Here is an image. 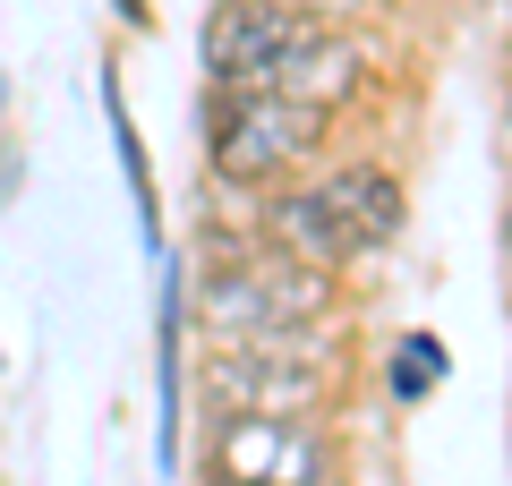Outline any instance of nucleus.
Returning a JSON list of instances; mask_svg holds the SVG:
<instances>
[{
    "label": "nucleus",
    "instance_id": "obj_5",
    "mask_svg": "<svg viewBox=\"0 0 512 486\" xmlns=\"http://www.w3.org/2000/svg\"><path fill=\"white\" fill-rule=\"evenodd\" d=\"M316 188H325V205H333V222H342L359 273L410 239V180L393 171V154H376V145H333V154L316 162Z\"/></svg>",
    "mask_w": 512,
    "mask_h": 486
},
{
    "label": "nucleus",
    "instance_id": "obj_9",
    "mask_svg": "<svg viewBox=\"0 0 512 486\" xmlns=\"http://www.w3.org/2000/svg\"><path fill=\"white\" fill-rule=\"evenodd\" d=\"M444 376H453V359H444V342L427 333V324H410V333H393V342H384V393H393V410L436 401Z\"/></svg>",
    "mask_w": 512,
    "mask_h": 486
},
{
    "label": "nucleus",
    "instance_id": "obj_2",
    "mask_svg": "<svg viewBox=\"0 0 512 486\" xmlns=\"http://www.w3.org/2000/svg\"><path fill=\"white\" fill-rule=\"evenodd\" d=\"M342 145V120L291 103L274 86H205L197 94V171L214 197H265L308 180Z\"/></svg>",
    "mask_w": 512,
    "mask_h": 486
},
{
    "label": "nucleus",
    "instance_id": "obj_12",
    "mask_svg": "<svg viewBox=\"0 0 512 486\" xmlns=\"http://www.w3.org/2000/svg\"><path fill=\"white\" fill-rule=\"evenodd\" d=\"M299 486H359V469H350V452H342V461H325L316 478H299Z\"/></svg>",
    "mask_w": 512,
    "mask_h": 486
},
{
    "label": "nucleus",
    "instance_id": "obj_14",
    "mask_svg": "<svg viewBox=\"0 0 512 486\" xmlns=\"http://www.w3.org/2000/svg\"><path fill=\"white\" fill-rule=\"evenodd\" d=\"M504 273H512V197H504Z\"/></svg>",
    "mask_w": 512,
    "mask_h": 486
},
{
    "label": "nucleus",
    "instance_id": "obj_10",
    "mask_svg": "<svg viewBox=\"0 0 512 486\" xmlns=\"http://www.w3.org/2000/svg\"><path fill=\"white\" fill-rule=\"evenodd\" d=\"M291 18H325V26H376L384 0H282Z\"/></svg>",
    "mask_w": 512,
    "mask_h": 486
},
{
    "label": "nucleus",
    "instance_id": "obj_4",
    "mask_svg": "<svg viewBox=\"0 0 512 486\" xmlns=\"http://www.w3.org/2000/svg\"><path fill=\"white\" fill-rule=\"evenodd\" d=\"M274 94L325 111V120H359V111L384 94V43H376V26L299 18L291 43H282V60H274Z\"/></svg>",
    "mask_w": 512,
    "mask_h": 486
},
{
    "label": "nucleus",
    "instance_id": "obj_7",
    "mask_svg": "<svg viewBox=\"0 0 512 486\" xmlns=\"http://www.w3.org/2000/svg\"><path fill=\"white\" fill-rule=\"evenodd\" d=\"M231 205H248V222L274 239V248L308 256V265H325V273H359V256H350V239H342V222H333L316 171L291 180V188H265V197H231Z\"/></svg>",
    "mask_w": 512,
    "mask_h": 486
},
{
    "label": "nucleus",
    "instance_id": "obj_3",
    "mask_svg": "<svg viewBox=\"0 0 512 486\" xmlns=\"http://www.w3.org/2000/svg\"><path fill=\"white\" fill-rule=\"evenodd\" d=\"M342 418H265V410H197V478L299 486L342 461Z\"/></svg>",
    "mask_w": 512,
    "mask_h": 486
},
{
    "label": "nucleus",
    "instance_id": "obj_1",
    "mask_svg": "<svg viewBox=\"0 0 512 486\" xmlns=\"http://www.w3.org/2000/svg\"><path fill=\"white\" fill-rule=\"evenodd\" d=\"M188 324H197V342L350 324V273H325L308 256L274 248L248 222V205L214 197V214L197 222V265H188Z\"/></svg>",
    "mask_w": 512,
    "mask_h": 486
},
{
    "label": "nucleus",
    "instance_id": "obj_11",
    "mask_svg": "<svg viewBox=\"0 0 512 486\" xmlns=\"http://www.w3.org/2000/svg\"><path fill=\"white\" fill-rule=\"evenodd\" d=\"M111 18H120L128 35H154V0H111Z\"/></svg>",
    "mask_w": 512,
    "mask_h": 486
},
{
    "label": "nucleus",
    "instance_id": "obj_8",
    "mask_svg": "<svg viewBox=\"0 0 512 486\" xmlns=\"http://www.w3.org/2000/svg\"><path fill=\"white\" fill-rule=\"evenodd\" d=\"M103 120H111V145H120V180H128V197H137V239H146V256H163L171 248V231H163V180H154V154H146V137H137V120H128L120 69H103Z\"/></svg>",
    "mask_w": 512,
    "mask_h": 486
},
{
    "label": "nucleus",
    "instance_id": "obj_6",
    "mask_svg": "<svg viewBox=\"0 0 512 486\" xmlns=\"http://www.w3.org/2000/svg\"><path fill=\"white\" fill-rule=\"evenodd\" d=\"M291 9L282 0H205L197 18V69L205 86H274V60L291 43Z\"/></svg>",
    "mask_w": 512,
    "mask_h": 486
},
{
    "label": "nucleus",
    "instance_id": "obj_15",
    "mask_svg": "<svg viewBox=\"0 0 512 486\" xmlns=\"http://www.w3.org/2000/svg\"><path fill=\"white\" fill-rule=\"evenodd\" d=\"M205 486H256V478H205Z\"/></svg>",
    "mask_w": 512,
    "mask_h": 486
},
{
    "label": "nucleus",
    "instance_id": "obj_13",
    "mask_svg": "<svg viewBox=\"0 0 512 486\" xmlns=\"http://www.w3.org/2000/svg\"><path fill=\"white\" fill-rule=\"evenodd\" d=\"M504 154H512V77H504Z\"/></svg>",
    "mask_w": 512,
    "mask_h": 486
}]
</instances>
